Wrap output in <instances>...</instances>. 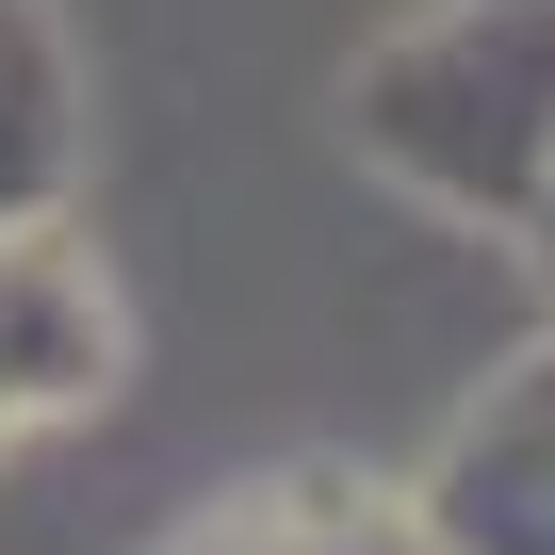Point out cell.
I'll return each mask as SVG.
<instances>
[{
  "label": "cell",
  "mask_w": 555,
  "mask_h": 555,
  "mask_svg": "<svg viewBox=\"0 0 555 555\" xmlns=\"http://www.w3.org/2000/svg\"><path fill=\"white\" fill-rule=\"evenodd\" d=\"M360 164H392L441 212H539L555 164V0H441L344 82Z\"/></svg>",
  "instance_id": "1"
},
{
  "label": "cell",
  "mask_w": 555,
  "mask_h": 555,
  "mask_svg": "<svg viewBox=\"0 0 555 555\" xmlns=\"http://www.w3.org/2000/svg\"><path fill=\"white\" fill-rule=\"evenodd\" d=\"M131 392V311L66 212H0V457Z\"/></svg>",
  "instance_id": "2"
},
{
  "label": "cell",
  "mask_w": 555,
  "mask_h": 555,
  "mask_svg": "<svg viewBox=\"0 0 555 555\" xmlns=\"http://www.w3.org/2000/svg\"><path fill=\"white\" fill-rule=\"evenodd\" d=\"M409 506H425L441 555H555V344L506 360V376L457 409V441H441V474H425Z\"/></svg>",
  "instance_id": "3"
},
{
  "label": "cell",
  "mask_w": 555,
  "mask_h": 555,
  "mask_svg": "<svg viewBox=\"0 0 555 555\" xmlns=\"http://www.w3.org/2000/svg\"><path fill=\"white\" fill-rule=\"evenodd\" d=\"M164 555H441V539H425V506H409V490L295 457V474H245V490H212V506H196Z\"/></svg>",
  "instance_id": "4"
},
{
  "label": "cell",
  "mask_w": 555,
  "mask_h": 555,
  "mask_svg": "<svg viewBox=\"0 0 555 555\" xmlns=\"http://www.w3.org/2000/svg\"><path fill=\"white\" fill-rule=\"evenodd\" d=\"M66 180H82V66L50 0H0V212H66Z\"/></svg>",
  "instance_id": "5"
},
{
  "label": "cell",
  "mask_w": 555,
  "mask_h": 555,
  "mask_svg": "<svg viewBox=\"0 0 555 555\" xmlns=\"http://www.w3.org/2000/svg\"><path fill=\"white\" fill-rule=\"evenodd\" d=\"M522 229H539V261H555V164H539V212H522Z\"/></svg>",
  "instance_id": "6"
}]
</instances>
